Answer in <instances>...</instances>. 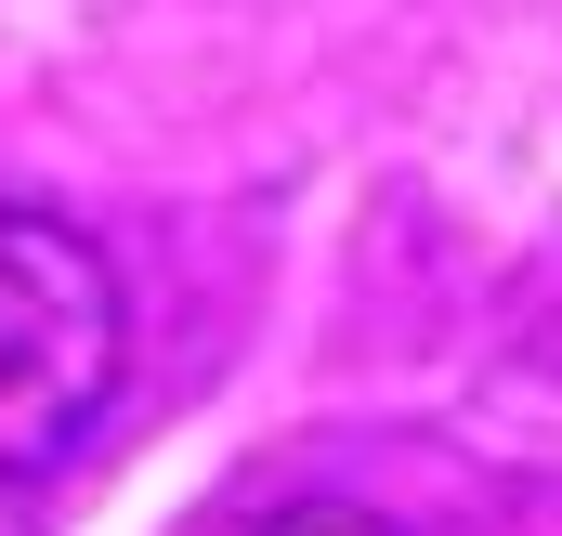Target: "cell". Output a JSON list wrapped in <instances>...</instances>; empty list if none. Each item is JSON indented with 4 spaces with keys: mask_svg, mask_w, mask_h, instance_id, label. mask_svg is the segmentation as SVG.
<instances>
[{
    "mask_svg": "<svg viewBox=\"0 0 562 536\" xmlns=\"http://www.w3.org/2000/svg\"><path fill=\"white\" fill-rule=\"evenodd\" d=\"M119 354H132V314H119L105 249L0 197V484L53 471L92 432V405L119 393Z\"/></svg>",
    "mask_w": 562,
    "mask_h": 536,
    "instance_id": "obj_1",
    "label": "cell"
},
{
    "mask_svg": "<svg viewBox=\"0 0 562 536\" xmlns=\"http://www.w3.org/2000/svg\"><path fill=\"white\" fill-rule=\"evenodd\" d=\"M223 536H393V524H367V511H340V498H288V511H236Z\"/></svg>",
    "mask_w": 562,
    "mask_h": 536,
    "instance_id": "obj_2",
    "label": "cell"
}]
</instances>
